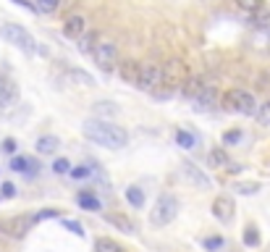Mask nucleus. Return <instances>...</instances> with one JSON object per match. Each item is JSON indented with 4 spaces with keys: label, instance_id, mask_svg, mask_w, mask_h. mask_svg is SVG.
Masks as SVG:
<instances>
[{
    "label": "nucleus",
    "instance_id": "6e6552de",
    "mask_svg": "<svg viewBox=\"0 0 270 252\" xmlns=\"http://www.w3.org/2000/svg\"><path fill=\"white\" fill-rule=\"evenodd\" d=\"M34 226V215H16V218H11L3 223V228L8 231V236H14V239H21V236H27V231Z\"/></svg>",
    "mask_w": 270,
    "mask_h": 252
},
{
    "label": "nucleus",
    "instance_id": "a878e982",
    "mask_svg": "<svg viewBox=\"0 0 270 252\" xmlns=\"http://www.w3.org/2000/svg\"><path fill=\"white\" fill-rule=\"evenodd\" d=\"M95 171H92L89 166H71V171H68V176L71 179H76V181H84V179H89Z\"/></svg>",
    "mask_w": 270,
    "mask_h": 252
},
{
    "label": "nucleus",
    "instance_id": "1a4fd4ad",
    "mask_svg": "<svg viewBox=\"0 0 270 252\" xmlns=\"http://www.w3.org/2000/svg\"><path fill=\"white\" fill-rule=\"evenodd\" d=\"M84 32H87V19L84 16H81V14H68L66 16V21H63V34H66V37L79 40Z\"/></svg>",
    "mask_w": 270,
    "mask_h": 252
},
{
    "label": "nucleus",
    "instance_id": "7ed1b4c3",
    "mask_svg": "<svg viewBox=\"0 0 270 252\" xmlns=\"http://www.w3.org/2000/svg\"><path fill=\"white\" fill-rule=\"evenodd\" d=\"M176 215H179V200L173 194H160L150 210V223L160 228V226H168L171 221H176Z\"/></svg>",
    "mask_w": 270,
    "mask_h": 252
},
{
    "label": "nucleus",
    "instance_id": "2f4dec72",
    "mask_svg": "<svg viewBox=\"0 0 270 252\" xmlns=\"http://www.w3.org/2000/svg\"><path fill=\"white\" fill-rule=\"evenodd\" d=\"M202 247L210 249V252H218L223 247V236H207V239H202Z\"/></svg>",
    "mask_w": 270,
    "mask_h": 252
},
{
    "label": "nucleus",
    "instance_id": "f257e3e1",
    "mask_svg": "<svg viewBox=\"0 0 270 252\" xmlns=\"http://www.w3.org/2000/svg\"><path fill=\"white\" fill-rule=\"evenodd\" d=\"M81 134H84L89 142H95L100 147H108V150H121V147L128 145L126 129H121V126H115L110 121H102V118L84 121L81 123Z\"/></svg>",
    "mask_w": 270,
    "mask_h": 252
},
{
    "label": "nucleus",
    "instance_id": "dca6fc26",
    "mask_svg": "<svg viewBox=\"0 0 270 252\" xmlns=\"http://www.w3.org/2000/svg\"><path fill=\"white\" fill-rule=\"evenodd\" d=\"M37 153L40 155H53V153H58V147H61V140L58 137H53V134H45V137H40L37 140Z\"/></svg>",
    "mask_w": 270,
    "mask_h": 252
},
{
    "label": "nucleus",
    "instance_id": "4be33fe9",
    "mask_svg": "<svg viewBox=\"0 0 270 252\" xmlns=\"http://www.w3.org/2000/svg\"><path fill=\"white\" fill-rule=\"evenodd\" d=\"M105 218H108L115 228H121V231H126V234H134V223L126 218V215H113V213H108L105 215Z\"/></svg>",
    "mask_w": 270,
    "mask_h": 252
},
{
    "label": "nucleus",
    "instance_id": "c85d7f7f",
    "mask_svg": "<svg viewBox=\"0 0 270 252\" xmlns=\"http://www.w3.org/2000/svg\"><path fill=\"white\" fill-rule=\"evenodd\" d=\"M257 121H260L262 126H270V100H265L262 105H257Z\"/></svg>",
    "mask_w": 270,
    "mask_h": 252
},
{
    "label": "nucleus",
    "instance_id": "cd10ccee",
    "mask_svg": "<svg viewBox=\"0 0 270 252\" xmlns=\"http://www.w3.org/2000/svg\"><path fill=\"white\" fill-rule=\"evenodd\" d=\"M244 244H246V247H257V244H260L257 226H246V228H244Z\"/></svg>",
    "mask_w": 270,
    "mask_h": 252
},
{
    "label": "nucleus",
    "instance_id": "0eeeda50",
    "mask_svg": "<svg viewBox=\"0 0 270 252\" xmlns=\"http://www.w3.org/2000/svg\"><path fill=\"white\" fill-rule=\"evenodd\" d=\"M213 215L220 223H231L233 221V215H236V205H233V200L228 197V194H218V197L213 200Z\"/></svg>",
    "mask_w": 270,
    "mask_h": 252
},
{
    "label": "nucleus",
    "instance_id": "72a5a7b5",
    "mask_svg": "<svg viewBox=\"0 0 270 252\" xmlns=\"http://www.w3.org/2000/svg\"><path fill=\"white\" fill-rule=\"evenodd\" d=\"M16 140H14V137H8V140H3V145H0V150H3V153H8V155H14L16 153Z\"/></svg>",
    "mask_w": 270,
    "mask_h": 252
},
{
    "label": "nucleus",
    "instance_id": "9d476101",
    "mask_svg": "<svg viewBox=\"0 0 270 252\" xmlns=\"http://www.w3.org/2000/svg\"><path fill=\"white\" fill-rule=\"evenodd\" d=\"M181 174L192 181L194 187H199V189H207L210 187V179L205 176V171H199L192 160H184V166H181Z\"/></svg>",
    "mask_w": 270,
    "mask_h": 252
},
{
    "label": "nucleus",
    "instance_id": "7c9ffc66",
    "mask_svg": "<svg viewBox=\"0 0 270 252\" xmlns=\"http://www.w3.org/2000/svg\"><path fill=\"white\" fill-rule=\"evenodd\" d=\"M61 223H63V228H68V231H71V234H76V236H84V226H81L79 221H71V218H63Z\"/></svg>",
    "mask_w": 270,
    "mask_h": 252
},
{
    "label": "nucleus",
    "instance_id": "ddd939ff",
    "mask_svg": "<svg viewBox=\"0 0 270 252\" xmlns=\"http://www.w3.org/2000/svg\"><path fill=\"white\" fill-rule=\"evenodd\" d=\"M37 163H34L32 158H27V155H14L11 158V171H16V174H24V176H34L37 174Z\"/></svg>",
    "mask_w": 270,
    "mask_h": 252
},
{
    "label": "nucleus",
    "instance_id": "a211bd4d",
    "mask_svg": "<svg viewBox=\"0 0 270 252\" xmlns=\"http://www.w3.org/2000/svg\"><path fill=\"white\" fill-rule=\"evenodd\" d=\"M207 166H210V168H226V166H228V153H226V147H213V150L207 153Z\"/></svg>",
    "mask_w": 270,
    "mask_h": 252
},
{
    "label": "nucleus",
    "instance_id": "39448f33",
    "mask_svg": "<svg viewBox=\"0 0 270 252\" xmlns=\"http://www.w3.org/2000/svg\"><path fill=\"white\" fill-rule=\"evenodd\" d=\"M92 58H95V66L100 71L110 74L118 68V61H121V53H118V45L115 42H97L95 50H92Z\"/></svg>",
    "mask_w": 270,
    "mask_h": 252
},
{
    "label": "nucleus",
    "instance_id": "bb28decb",
    "mask_svg": "<svg viewBox=\"0 0 270 252\" xmlns=\"http://www.w3.org/2000/svg\"><path fill=\"white\" fill-rule=\"evenodd\" d=\"M236 6L241 11H246V14H257V11H262L265 0H236Z\"/></svg>",
    "mask_w": 270,
    "mask_h": 252
},
{
    "label": "nucleus",
    "instance_id": "c756f323",
    "mask_svg": "<svg viewBox=\"0 0 270 252\" xmlns=\"http://www.w3.org/2000/svg\"><path fill=\"white\" fill-rule=\"evenodd\" d=\"M48 218H61V210L48 208V210H40V213H34V223H40V221H48Z\"/></svg>",
    "mask_w": 270,
    "mask_h": 252
},
{
    "label": "nucleus",
    "instance_id": "2eb2a0df",
    "mask_svg": "<svg viewBox=\"0 0 270 252\" xmlns=\"http://www.w3.org/2000/svg\"><path fill=\"white\" fill-rule=\"evenodd\" d=\"M76 205H79V208H84V210H89V213H100L102 210L100 197H95L92 192H79L76 194Z\"/></svg>",
    "mask_w": 270,
    "mask_h": 252
},
{
    "label": "nucleus",
    "instance_id": "4468645a",
    "mask_svg": "<svg viewBox=\"0 0 270 252\" xmlns=\"http://www.w3.org/2000/svg\"><path fill=\"white\" fill-rule=\"evenodd\" d=\"M202 87H205V82H202L199 76H189V79H184V82L179 84V92H181L184 97L194 100L199 92H202Z\"/></svg>",
    "mask_w": 270,
    "mask_h": 252
},
{
    "label": "nucleus",
    "instance_id": "473e14b6",
    "mask_svg": "<svg viewBox=\"0 0 270 252\" xmlns=\"http://www.w3.org/2000/svg\"><path fill=\"white\" fill-rule=\"evenodd\" d=\"M71 171V163H68L66 158H58L55 163H53V174H58V176H63V174H68Z\"/></svg>",
    "mask_w": 270,
    "mask_h": 252
},
{
    "label": "nucleus",
    "instance_id": "9b49d317",
    "mask_svg": "<svg viewBox=\"0 0 270 252\" xmlns=\"http://www.w3.org/2000/svg\"><path fill=\"white\" fill-rule=\"evenodd\" d=\"M16 100H19V89H16V84H11L8 79L0 76V110L11 108Z\"/></svg>",
    "mask_w": 270,
    "mask_h": 252
},
{
    "label": "nucleus",
    "instance_id": "412c9836",
    "mask_svg": "<svg viewBox=\"0 0 270 252\" xmlns=\"http://www.w3.org/2000/svg\"><path fill=\"white\" fill-rule=\"evenodd\" d=\"M176 142H179V147H184V150H194V147H197V137L189 129H179V132H176Z\"/></svg>",
    "mask_w": 270,
    "mask_h": 252
},
{
    "label": "nucleus",
    "instance_id": "5701e85b",
    "mask_svg": "<svg viewBox=\"0 0 270 252\" xmlns=\"http://www.w3.org/2000/svg\"><path fill=\"white\" fill-rule=\"evenodd\" d=\"M68 76H71L76 84H81V87H95V79H92L87 71H81V68H68Z\"/></svg>",
    "mask_w": 270,
    "mask_h": 252
},
{
    "label": "nucleus",
    "instance_id": "b1692460",
    "mask_svg": "<svg viewBox=\"0 0 270 252\" xmlns=\"http://www.w3.org/2000/svg\"><path fill=\"white\" fill-rule=\"evenodd\" d=\"M95 40H97V37H95L92 32H89V34L84 32V34H81V37L76 40V45H79L81 53H92V50H95Z\"/></svg>",
    "mask_w": 270,
    "mask_h": 252
},
{
    "label": "nucleus",
    "instance_id": "f3484780",
    "mask_svg": "<svg viewBox=\"0 0 270 252\" xmlns=\"http://www.w3.org/2000/svg\"><path fill=\"white\" fill-rule=\"evenodd\" d=\"M215 97H218V92L210 84H205L202 87V92H199L197 97H194V102H197V110H205V108H213L215 105Z\"/></svg>",
    "mask_w": 270,
    "mask_h": 252
},
{
    "label": "nucleus",
    "instance_id": "423d86ee",
    "mask_svg": "<svg viewBox=\"0 0 270 252\" xmlns=\"http://www.w3.org/2000/svg\"><path fill=\"white\" fill-rule=\"evenodd\" d=\"M163 82H166V71H163L160 63H142L139 66V79H137V87L139 89H158Z\"/></svg>",
    "mask_w": 270,
    "mask_h": 252
},
{
    "label": "nucleus",
    "instance_id": "aec40b11",
    "mask_svg": "<svg viewBox=\"0 0 270 252\" xmlns=\"http://www.w3.org/2000/svg\"><path fill=\"white\" fill-rule=\"evenodd\" d=\"M95 252H126L115 239L110 236H97V242H95Z\"/></svg>",
    "mask_w": 270,
    "mask_h": 252
},
{
    "label": "nucleus",
    "instance_id": "e433bc0d",
    "mask_svg": "<svg viewBox=\"0 0 270 252\" xmlns=\"http://www.w3.org/2000/svg\"><path fill=\"white\" fill-rule=\"evenodd\" d=\"M239 140H241V132H239V129L223 134V142H226V145H233V142H239Z\"/></svg>",
    "mask_w": 270,
    "mask_h": 252
},
{
    "label": "nucleus",
    "instance_id": "4c0bfd02",
    "mask_svg": "<svg viewBox=\"0 0 270 252\" xmlns=\"http://www.w3.org/2000/svg\"><path fill=\"white\" fill-rule=\"evenodd\" d=\"M236 192H239V194H254V192H257V184H239Z\"/></svg>",
    "mask_w": 270,
    "mask_h": 252
},
{
    "label": "nucleus",
    "instance_id": "f03ea898",
    "mask_svg": "<svg viewBox=\"0 0 270 252\" xmlns=\"http://www.w3.org/2000/svg\"><path fill=\"white\" fill-rule=\"evenodd\" d=\"M220 105L226 108L228 113H239V116H254L257 113V100L252 92H246V89H226L220 97Z\"/></svg>",
    "mask_w": 270,
    "mask_h": 252
},
{
    "label": "nucleus",
    "instance_id": "393cba45",
    "mask_svg": "<svg viewBox=\"0 0 270 252\" xmlns=\"http://www.w3.org/2000/svg\"><path fill=\"white\" fill-rule=\"evenodd\" d=\"M34 6H37V14H55L61 0H34Z\"/></svg>",
    "mask_w": 270,
    "mask_h": 252
},
{
    "label": "nucleus",
    "instance_id": "6ab92c4d",
    "mask_svg": "<svg viewBox=\"0 0 270 252\" xmlns=\"http://www.w3.org/2000/svg\"><path fill=\"white\" fill-rule=\"evenodd\" d=\"M126 200H128L131 208H145V192H142V187H137V184L126 187Z\"/></svg>",
    "mask_w": 270,
    "mask_h": 252
},
{
    "label": "nucleus",
    "instance_id": "c9c22d12",
    "mask_svg": "<svg viewBox=\"0 0 270 252\" xmlns=\"http://www.w3.org/2000/svg\"><path fill=\"white\" fill-rule=\"evenodd\" d=\"M95 110H97V113L102 110V113H108V116H115V113H118V108H113V102H97Z\"/></svg>",
    "mask_w": 270,
    "mask_h": 252
},
{
    "label": "nucleus",
    "instance_id": "f704fd0d",
    "mask_svg": "<svg viewBox=\"0 0 270 252\" xmlns=\"http://www.w3.org/2000/svg\"><path fill=\"white\" fill-rule=\"evenodd\" d=\"M0 197H6V200H11V197H16V187L11 184V181H6V184L0 187Z\"/></svg>",
    "mask_w": 270,
    "mask_h": 252
},
{
    "label": "nucleus",
    "instance_id": "20e7f679",
    "mask_svg": "<svg viewBox=\"0 0 270 252\" xmlns=\"http://www.w3.org/2000/svg\"><path fill=\"white\" fill-rule=\"evenodd\" d=\"M0 37H3L6 42H11L14 48L24 50L27 55H34V53L40 50L37 42H34V37L24 27H19V24H3V27H0Z\"/></svg>",
    "mask_w": 270,
    "mask_h": 252
},
{
    "label": "nucleus",
    "instance_id": "f8f14e48",
    "mask_svg": "<svg viewBox=\"0 0 270 252\" xmlns=\"http://www.w3.org/2000/svg\"><path fill=\"white\" fill-rule=\"evenodd\" d=\"M139 61H118V68H115V71H118V76L123 79V82H128V84H134L137 87V79H139Z\"/></svg>",
    "mask_w": 270,
    "mask_h": 252
}]
</instances>
